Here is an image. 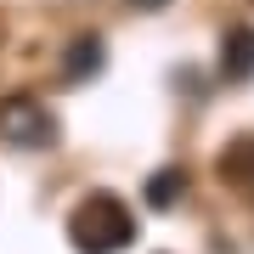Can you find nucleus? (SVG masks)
Masks as SVG:
<instances>
[{
  "label": "nucleus",
  "mask_w": 254,
  "mask_h": 254,
  "mask_svg": "<svg viewBox=\"0 0 254 254\" xmlns=\"http://www.w3.org/2000/svg\"><path fill=\"white\" fill-rule=\"evenodd\" d=\"M68 243L79 254H125L136 243V220H130V209L113 192H91L68 215Z\"/></svg>",
  "instance_id": "1"
},
{
  "label": "nucleus",
  "mask_w": 254,
  "mask_h": 254,
  "mask_svg": "<svg viewBox=\"0 0 254 254\" xmlns=\"http://www.w3.org/2000/svg\"><path fill=\"white\" fill-rule=\"evenodd\" d=\"M0 141L23 147V153H46V147L57 141L51 108L34 102V96H6V102H0Z\"/></svg>",
  "instance_id": "2"
},
{
  "label": "nucleus",
  "mask_w": 254,
  "mask_h": 254,
  "mask_svg": "<svg viewBox=\"0 0 254 254\" xmlns=\"http://www.w3.org/2000/svg\"><path fill=\"white\" fill-rule=\"evenodd\" d=\"M249 73H254V28L237 23V28H226V46H220V79L243 85Z\"/></svg>",
  "instance_id": "3"
},
{
  "label": "nucleus",
  "mask_w": 254,
  "mask_h": 254,
  "mask_svg": "<svg viewBox=\"0 0 254 254\" xmlns=\"http://www.w3.org/2000/svg\"><path fill=\"white\" fill-rule=\"evenodd\" d=\"M220 175L243 192V198H254V136H243V141H232L226 147V158H220Z\"/></svg>",
  "instance_id": "4"
},
{
  "label": "nucleus",
  "mask_w": 254,
  "mask_h": 254,
  "mask_svg": "<svg viewBox=\"0 0 254 254\" xmlns=\"http://www.w3.org/2000/svg\"><path fill=\"white\" fill-rule=\"evenodd\" d=\"M96 68H102V40H96V34H79V40L68 46V57H63V79L79 85V79H91Z\"/></svg>",
  "instance_id": "5"
},
{
  "label": "nucleus",
  "mask_w": 254,
  "mask_h": 254,
  "mask_svg": "<svg viewBox=\"0 0 254 254\" xmlns=\"http://www.w3.org/2000/svg\"><path fill=\"white\" fill-rule=\"evenodd\" d=\"M181 187H187V170H158L153 181H147V203H153V209H175Z\"/></svg>",
  "instance_id": "6"
},
{
  "label": "nucleus",
  "mask_w": 254,
  "mask_h": 254,
  "mask_svg": "<svg viewBox=\"0 0 254 254\" xmlns=\"http://www.w3.org/2000/svg\"><path fill=\"white\" fill-rule=\"evenodd\" d=\"M125 6H136V11H158V6H170V0H125Z\"/></svg>",
  "instance_id": "7"
}]
</instances>
